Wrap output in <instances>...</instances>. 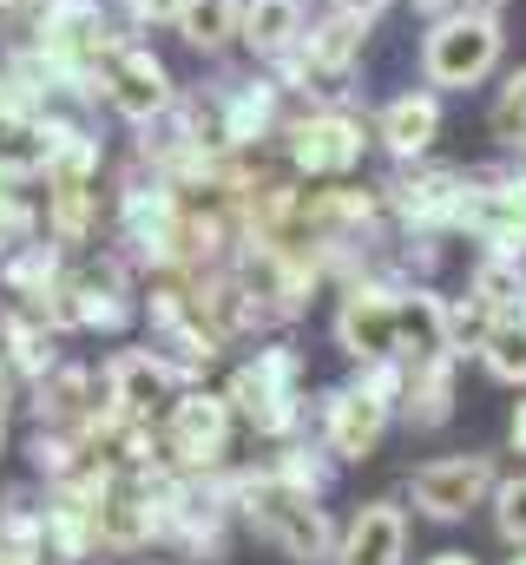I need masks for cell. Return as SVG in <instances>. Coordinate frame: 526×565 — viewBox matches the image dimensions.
<instances>
[{"label": "cell", "instance_id": "obj_1", "mask_svg": "<svg viewBox=\"0 0 526 565\" xmlns=\"http://www.w3.org/2000/svg\"><path fill=\"white\" fill-rule=\"evenodd\" d=\"M231 513L270 540L283 559H329L336 553V533H329V513H323V500H309V493H296V487H283L270 467L263 473H231Z\"/></svg>", "mask_w": 526, "mask_h": 565}, {"label": "cell", "instance_id": "obj_2", "mask_svg": "<svg viewBox=\"0 0 526 565\" xmlns=\"http://www.w3.org/2000/svg\"><path fill=\"white\" fill-rule=\"evenodd\" d=\"M231 422H244L257 440H290L303 427V355L270 342L257 349V362H244L224 388Z\"/></svg>", "mask_w": 526, "mask_h": 565}, {"label": "cell", "instance_id": "obj_3", "mask_svg": "<svg viewBox=\"0 0 526 565\" xmlns=\"http://www.w3.org/2000/svg\"><path fill=\"white\" fill-rule=\"evenodd\" d=\"M494 66H501V20H494V7L441 13L434 33L421 40V73H428V86H441V93H467V86H481Z\"/></svg>", "mask_w": 526, "mask_h": 565}, {"label": "cell", "instance_id": "obj_4", "mask_svg": "<svg viewBox=\"0 0 526 565\" xmlns=\"http://www.w3.org/2000/svg\"><path fill=\"white\" fill-rule=\"evenodd\" d=\"M46 316L60 322V335H80V329H106V335H119L132 316H138L126 264H119L113 250H106L99 264H66L60 282H53V296H46Z\"/></svg>", "mask_w": 526, "mask_h": 565}, {"label": "cell", "instance_id": "obj_5", "mask_svg": "<svg viewBox=\"0 0 526 565\" xmlns=\"http://www.w3.org/2000/svg\"><path fill=\"white\" fill-rule=\"evenodd\" d=\"M231 402L211 388H178L171 408L158 415V447H165V473H218L231 454Z\"/></svg>", "mask_w": 526, "mask_h": 565}, {"label": "cell", "instance_id": "obj_6", "mask_svg": "<svg viewBox=\"0 0 526 565\" xmlns=\"http://www.w3.org/2000/svg\"><path fill=\"white\" fill-rule=\"evenodd\" d=\"M454 231H467L487 257L526 250V171H467Z\"/></svg>", "mask_w": 526, "mask_h": 565}, {"label": "cell", "instance_id": "obj_7", "mask_svg": "<svg viewBox=\"0 0 526 565\" xmlns=\"http://www.w3.org/2000/svg\"><path fill=\"white\" fill-rule=\"evenodd\" d=\"M369 151V132L356 113L343 106H309L296 119H283V164L296 178H349Z\"/></svg>", "mask_w": 526, "mask_h": 565}, {"label": "cell", "instance_id": "obj_8", "mask_svg": "<svg viewBox=\"0 0 526 565\" xmlns=\"http://www.w3.org/2000/svg\"><path fill=\"white\" fill-rule=\"evenodd\" d=\"M93 93L126 119V126H151L171 99H178V86H171V73H165V60L151 53V46H138V40H119L106 60H99V73H93Z\"/></svg>", "mask_w": 526, "mask_h": 565}, {"label": "cell", "instance_id": "obj_9", "mask_svg": "<svg viewBox=\"0 0 526 565\" xmlns=\"http://www.w3.org/2000/svg\"><path fill=\"white\" fill-rule=\"evenodd\" d=\"M494 493V460L487 454H448V460H428L408 473V500L421 520H467L481 500Z\"/></svg>", "mask_w": 526, "mask_h": 565}, {"label": "cell", "instance_id": "obj_10", "mask_svg": "<svg viewBox=\"0 0 526 565\" xmlns=\"http://www.w3.org/2000/svg\"><path fill=\"white\" fill-rule=\"evenodd\" d=\"M461 191H467V171L408 158V171H394L376 198L389 204L408 231H441V237H448V231H454V211H461Z\"/></svg>", "mask_w": 526, "mask_h": 565}, {"label": "cell", "instance_id": "obj_11", "mask_svg": "<svg viewBox=\"0 0 526 565\" xmlns=\"http://www.w3.org/2000/svg\"><path fill=\"white\" fill-rule=\"evenodd\" d=\"M99 388H106V408L132 415V422H158L171 408V395L185 388V375L158 355V349H119L106 369H99Z\"/></svg>", "mask_w": 526, "mask_h": 565}, {"label": "cell", "instance_id": "obj_12", "mask_svg": "<svg viewBox=\"0 0 526 565\" xmlns=\"http://www.w3.org/2000/svg\"><path fill=\"white\" fill-rule=\"evenodd\" d=\"M27 402H33V427H60V434H86L106 415V388L80 362H53L40 382H27Z\"/></svg>", "mask_w": 526, "mask_h": 565}, {"label": "cell", "instance_id": "obj_13", "mask_svg": "<svg viewBox=\"0 0 526 565\" xmlns=\"http://www.w3.org/2000/svg\"><path fill=\"white\" fill-rule=\"evenodd\" d=\"M336 349H343L349 362L401 355V349H394V289H382V282H349V289H343V309H336Z\"/></svg>", "mask_w": 526, "mask_h": 565}, {"label": "cell", "instance_id": "obj_14", "mask_svg": "<svg viewBox=\"0 0 526 565\" xmlns=\"http://www.w3.org/2000/svg\"><path fill=\"white\" fill-rule=\"evenodd\" d=\"M0 362L13 382H40L60 362V322L40 302H0Z\"/></svg>", "mask_w": 526, "mask_h": 565}, {"label": "cell", "instance_id": "obj_15", "mask_svg": "<svg viewBox=\"0 0 526 565\" xmlns=\"http://www.w3.org/2000/svg\"><path fill=\"white\" fill-rule=\"evenodd\" d=\"M389 415H394L389 402L362 395L356 382L336 388V395L323 402V447H329V460H369L376 440H382V427H389Z\"/></svg>", "mask_w": 526, "mask_h": 565}, {"label": "cell", "instance_id": "obj_16", "mask_svg": "<svg viewBox=\"0 0 526 565\" xmlns=\"http://www.w3.org/2000/svg\"><path fill=\"white\" fill-rule=\"evenodd\" d=\"M401 559H408V513H401L394 500L356 507L349 533H343L336 553H329V565H401Z\"/></svg>", "mask_w": 526, "mask_h": 565}, {"label": "cell", "instance_id": "obj_17", "mask_svg": "<svg viewBox=\"0 0 526 565\" xmlns=\"http://www.w3.org/2000/svg\"><path fill=\"white\" fill-rule=\"evenodd\" d=\"M218 119H224V145H263L283 132V79H231L218 93Z\"/></svg>", "mask_w": 526, "mask_h": 565}, {"label": "cell", "instance_id": "obj_18", "mask_svg": "<svg viewBox=\"0 0 526 565\" xmlns=\"http://www.w3.org/2000/svg\"><path fill=\"white\" fill-rule=\"evenodd\" d=\"M401 415L408 427H448L454 415V349H441V355H421V362H408V388H401Z\"/></svg>", "mask_w": 526, "mask_h": 565}, {"label": "cell", "instance_id": "obj_19", "mask_svg": "<svg viewBox=\"0 0 526 565\" xmlns=\"http://www.w3.org/2000/svg\"><path fill=\"white\" fill-rule=\"evenodd\" d=\"M434 132H441V99H434V93H401V99L382 106V119H376V139L389 145L401 164L421 158V151L434 145Z\"/></svg>", "mask_w": 526, "mask_h": 565}, {"label": "cell", "instance_id": "obj_20", "mask_svg": "<svg viewBox=\"0 0 526 565\" xmlns=\"http://www.w3.org/2000/svg\"><path fill=\"white\" fill-rule=\"evenodd\" d=\"M303 33V0H238V40L257 60H283Z\"/></svg>", "mask_w": 526, "mask_h": 565}, {"label": "cell", "instance_id": "obj_21", "mask_svg": "<svg viewBox=\"0 0 526 565\" xmlns=\"http://www.w3.org/2000/svg\"><path fill=\"white\" fill-rule=\"evenodd\" d=\"M40 164H46V113L0 106V171L7 178H40Z\"/></svg>", "mask_w": 526, "mask_h": 565}, {"label": "cell", "instance_id": "obj_22", "mask_svg": "<svg viewBox=\"0 0 526 565\" xmlns=\"http://www.w3.org/2000/svg\"><path fill=\"white\" fill-rule=\"evenodd\" d=\"M0 553L13 565H46V520H40V500L27 487H13L0 500Z\"/></svg>", "mask_w": 526, "mask_h": 565}, {"label": "cell", "instance_id": "obj_23", "mask_svg": "<svg viewBox=\"0 0 526 565\" xmlns=\"http://www.w3.org/2000/svg\"><path fill=\"white\" fill-rule=\"evenodd\" d=\"M481 362H487L494 382L526 388V309H507V316L487 322V335H481Z\"/></svg>", "mask_w": 526, "mask_h": 565}, {"label": "cell", "instance_id": "obj_24", "mask_svg": "<svg viewBox=\"0 0 526 565\" xmlns=\"http://www.w3.org/2000/svg\"><path fill=\"white\" fill-rule=\"evenodd\" d=\"M270 473H276L283 487H296V493L323 500V493H329V473H336V460H329V447H309V440H283V454L270 460Z\"/></svg>", "mask_w": 526, "mask_h": 565}, {"label": "cell", "instance_id": "obj_25", "mask_svg": "<svg viewBox=\"0 0 526 565\" xmlns=\"http://www.w3.org/2000/svg\"><path fill=\"white\" fill-rule=\"evenodd\" d=\"M178 33H185L198 53H224V46L238 40V0H185Z\"/></svg>", "mask_w": 526, "mask_h": 565}, {"label": "cell", "instance_id": "obj_26", "mask_svg": "<svg viewBox=\"0 0 526 565\" xmlns=\"http://www.w3.org/2000/svg\"><path fill=\"white\" fill-rule=\"evenodd\" d=\"M467 296H474V302H487L494 316H507V309H514V296H520V257H481V264H474V277H467Z\"/></svg>", "mask_w": 526, "mask_h": 565}, {"label": "cell", "instance_id": "obj_27", "mask_svg": "<svg viewBox=\"0 0 526 565\" xmlns=\"http://www.w3.org/2000/svg\"><path fill=\"white\" fill-rule=\"evenodd\" d=\"M20 184H27V178H0V257H7L13 244L40 237V204H33Z\"/></svg>", "mask_w": 526, "mask_h": 565}, {"label": "cell", "instance_id": "obj_28", "mask_svg": "<svg viewBox=\"0 0 526 565\" xmlns=\"http://www.w3.org/2000/svg\"><path fill=\"white\" fill-rule=\"evenodd\" d=\"M487 126H494V139H501V145H526V66L507 73V86H501V99H494Z\"/></svg>", "mask_w": 526, "mask_h": 565}, {"label": "cell", "instance_id": "obj_29", "mask_svg": "<svg viewBox=\"0 0 526 565\" xmlns=\"http://www.w3.org/2000/svg\"><path fill=\"white\" fill-rule=\"evenodd\" d=\"M494 533H501L507 546H526V473L494 487Z\"/></svg>", "mask_w": 526, "mask_h": 565}, {"label": "cell", "instance_id": "obj_30", "mask_svg": "<svg viewBox=\"0 0 526 565\" xmlns=\"http://www.w3.org/2000/svg\"><path fill=\"white\" fill-rule=\"evenodd\" d=\"M132 26H178V13H185V0H126Z\"/></svg>", "mask_w": 526, "mask_h": 565}, {"label": "cell", "instance_id": "obj_31", "mask_svg": "<svg viewBox=\"0 0 526 565\" xmlns=\"http://www.w3.org/2000/svg\"><path fill=\"white\" fill-rule=\"evenodd\" d=\"M382 7L389 0H336V13H349V20H382Z\"/></svg>", "mask_w": 526, "mask_h": 565}, {"label": "cell", "instance_id": "obj_32", "mask_svg": "<svg viewBox=\"0 0 526 565\" xmlns=\"http://www.w3.org/2000/svg\"><path fill=\"white\" fill-rule=\"evenodd\" d=\"M507 447H514V454H526V402L514 408V422H507Z\"/></svg>", "mask_w": 526, "mask_h": 565}, {"label": "cell", "instance_id": "obj_33", "mask_svg": "<svg viewBox=\"0 0 526 565\" xmlns=\"http://www.w3.org/2000/svg\"><path fill=\"white\" fill-rule=\"evenodd\" d=\"M428 565H474V559H467V553H434Z\"/></svg>", "mask_w": 526, "mask_h": 565}, {"label": "cell", "instance_id": "obj_34", "mask_svg": "<svg viewBox=\"0 0 526 565\" xmlns=\"http://www.w3.org/2000/svg\"><path fill=\"white\" fill-rule=\"evenodd\" d=\"M0 454H7V415H0Z\"/></svg>", "mask_w": 526, "mask_h": 565}, {"label": "cell", "instance_id": "obj_35", "mask_svg": "<svg viewBox=\"0 0 526 565\" xmlns=\"http://www.w3.org/2000/svg\"><path fill=\"white\" fill-rule=\"evenodd\" d=\"M507 565H526V546H520V559H507Z\"/></svg>", "mask_w": 526, "mask_h": 565}, {"label": "cell", "instance_id": "obj_36", "mask_svg": "<svg viewBox=\"0 0 526 565\" xmlns=\"http://www.w3.org/2000/svg\"><path fill=\"white\" fill-rule=\"evenodd\" d=\"M0 565H13V559H7V553H0Z\"/></svg>", "mask_w": 526, "mask_h": 565}, {"label": "cell", "instance_id": "obj_37", "mask_svg": "<svg viewBox=\"0 0 526 565\" xmlns=\"http://www.w3.org/2000/svg\"><path fill=\"white\" fill-rule=\"evenodd\" d=\"M520 171H526V151H520Z\"/></svg>", "mask_w": 526, "mask_h": 565}]
</instances>
